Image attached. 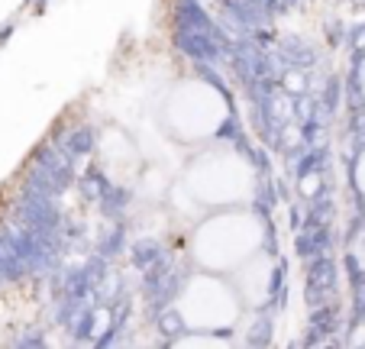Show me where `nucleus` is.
Masks as SVG:
<instances>
[{
  "instance_id": "nucleus-1",
  "label": "nucleus",
  "mask_w": 365,
  "mask_h": 349,
  "mask_svg": "<svg viewBox=\"0 0 365 349\" xmlns=\"http://www.w3.org/2000/svg\"><path fill=\"white\" fill-rule=\"evenodd\" d=\"M265 243V213L255 207H223L207 213L191 233V262L204 272L230 275Z\"/></svg>"
},
{
  "instance_id": "nucleus-2",
  "label": "nucleus",
  "mask_w": 365,
  "mask_h": 349,
  "mask_svg": "<svg viewBox=\"0 0 365 349\" xmlns=\"http://www.w3.org/2000/svg\"><path fill=\"white\" fill-rule=\"evenodd\" d=\"M181 188L191 194L200 211L246 207L255 201L259 175H255V165L242 156L240 146H217V149L197 152L185 165Z\"/></svg>"
},
{
  "instance_id": "nucleus-3",
  "label": "nucleus",
  "mask_w": 365,
  "mask_h": 349,
  "mask_svg": "<svg viewBox=\"0 0 365 349\" xmlns=\"http://www.w3.org/2000/svg\"><path fill=\"white\" fill-rule=\"evenodd\" d=\"M230 116L233 113L223 84L210 75H197L185 78L168 91L162 107V126L178 143H204V139H217Z\"/></svg>"
},
{
  "instance_id": "nucleus-4",
  "label": "nucleus",
  "mask_w": 365,
  "mask_h": 349,
  "mask_svg": "<svg viewBox=\"0 0 365 349\" xmlns=\"http://www.w3.org/2000/svg\"><path fill=\"white\" fill-rule=\"evenodd\" d=\"M175 310L181 314L187 330L233 333V327H240L242 320L246 304H242L236 285L230 281V275L197 268V275L185 278V285H181L178 298H175Z\"/></svg>"
},
{
  "instance_id": "nucleus-5",
  "label": "nucleus",
  "mask_w": 365,
  "mask_h": 349,
  "mask_svg": "<svg viewBox=\"0 0 365 349\" xmlns=\"http://www.w3.org/2000/svg\"><path fill=\"white\" fill-rule=\"evenodd\" d=\"M230 281L236 285V291H240L242 304H246L249 310L265 308V304H272L275 288H278L275 259H272L269 253H262V249H259L252 259H246L240 268H233V272H230Z\"/></svg>"
},
{
  "instance_id": "nucleus-6",
  "label": "nucleus",
  "mask_w": 365,
  "mask_h": 349,
  "mask_svg": "<svg viewBox=\"0 0 365 349\" xmlns=\"http://www.w3.org/2000/svg\"><path fill=\"white\" fill-rule=\"evenodd\" d=\"M336 295V262L330 256L307 262V304H330V298Z\"/></svg>"
},
{
  "instance_id": "nucleus-7",
  "label": "nucleus",
  "mask_w": 365,
  "mask_h": 349,
  "mask_svg": "<svg viewBox=\"0 0 365 349\" xmlns=\"http://www.w3.org/2000/svg\"><path fill=\"white\" fill-rule=\"evenodd\" d=\"M58 143L65 146V152H68V156L84 158V156H91V152L97 149V133L91 130L88 123H75V126H68V130L58 136Z\"/></svg>"
},
{
  "instance_id": "nucleus-8",
  "label": "nucleus",
  "mask_w": 365,
  "mask_h": 349,
  "mask_svg": "<svg viewBox=\"0 0 365 349\" xmlns=\"http://www.w3.org/2000/svg\"><path fill=\"white\" fill-rule=\"evenodd\" d=\"M165 262H172V256L165 253V246H162V243L143 240V243H136V246H133V265H136L143 275L152 272V268L165 265Z\"/></svg>"
},
{
  "instance_id": "nucleus-9",
  "label": "nucleus",
  "mask_w": 365,
  "mask_h": 349,
  "mask_svg": "<svg viewBox=\"0 0 365 349\" xmlns=\"http://www.w3.org/2000/svg\"><path fill=\"white\" fill-rule=\"evenodd\" d=\"M269 340H272V317L265 308H259L252 310V320L246 327V343L249 346H265Z\"/></svg>"
},
{
  "instance_id": "nucleus-10",
  "label": "nucleus",
  "mask_w": 365,
  "mask_h": 349,
  "mask_svg": "<svg viewBox=\"0 0 365 349\" xmlns=\"http://www.w3.org/2000/svg\"><path fill=\"white\" fill-rule=\"evenodd\" d=\"M120 246H123V226H110V230L101 236V256L110 259V256L120 253Z\"/></svg>"
},
{
  "instance_id": "nucleus-11",
  "label": "nucleus",
  "mask_w": 365,
  "mask_h": 349,
  "mask_svg": "<svg viewBox=\"0 0 365 349\" xmlns=\"http://www.w3.org/2000/svg\"><path fill=\"white\" fill-rule=\"evenodd\" d=\"M320 185H324V181H320V171H307V175H301V194L304 198H317L320 194Z\"/></svg>"
},
{
  "instance_id": "nucleus-12",
  "label": "nucleus",
  "mask_w": 365,
  "mask_h": 349,
  "mask_svg": "<svg viewBox=\"0 0 365 349\" xmlns=\"http://www.w3.org/2000/svg\"><path fill=\"white\" fill-rule=\"evenodd\" d=\"M352 178H356V188H359V194H362V198H365V149L359 152L356 165H352Z\"/></svg>"
},
{
  "instance_id": "nucleus-13",
  "label": "nucleus",
  "mask_w": 365,
  "mask_h": 349,
  "mask_svg": "<svg viewBox=\"0 0 365 349\" xmlns=\"http://www.w3.org/2000/svg\"><path fill=\"white\" fill-rule=\"evenodd\" d=\"M359 91L365 94V59H362V65H359Z\"/></svg>"
},
{
  "instance_id": "nucleus-14",
  "label": "nucleus",
  "mask_w": 365,
  "mask_h": 349,
  "mask_svg": "<svg viewBox=\"0 0 365 349\" xmlns=\"http://www.w3.org/2000/svg\"><path fill=\"white\" fill-rule=\"evenodd\" d=\"M282 7H294V4H301V0H278Z\"/></svg>"
}]
</instances>
